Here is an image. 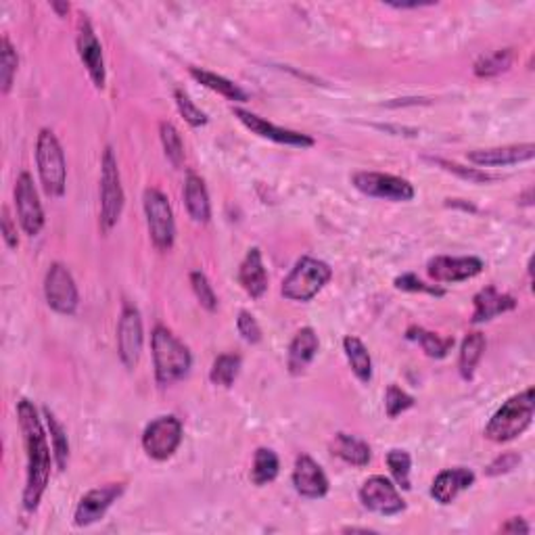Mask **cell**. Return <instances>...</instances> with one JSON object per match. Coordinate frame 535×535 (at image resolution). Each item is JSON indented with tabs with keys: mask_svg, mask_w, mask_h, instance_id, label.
<instances>
[{
	"mask_svg": "<svg viewBox=\"0 0 535 535\" xmlns=\"http://www.w3.org/2000/svg\"><path fill=\"white\" fill-rule=\"evenodd\" d=\"M239 282H241V287L245 289V293L249 297H253V300H260V297L266 293L268 272H266V268H263L262 252L257 247L249 249L245 260L241 262Z\"/></svg>",
	"mask_w": 535,
	"mask_h": 535,
	"instance_id": "603a6c76",
	"label": "cell"
},
{
	"mask_svg": "<svg viewBox=\"0 0 535 535\" xmlns=\"http://www.w3.org/2000/svg\"><path fill=\"white\" fill-rule=\"evenodd\" d=\"M124 212V189L114 149L107 147L101 163V231L109 233Z\"/></svg>",
	"mask_w": 535,
	"mask_h": 535,
	"instance_id": "8992f818",
	"label": "cell"
},
{
	"mask_svg": "<svg viewBox=\"0 0 535 535\" xmlns=\"http://www.w3.org/2000/svg\"><path fill=\"white\" fill-rule=\"evenodd\" d=\"M173 96H176V105H178L180 115H183L184 120L189 122L193 128L205 126V124H207V114H205V111H201L197 105H194V103L191 101V96L186 94L184 90L178 88L176 93H173Z\"/></svg>",
	"mask_w": 535,
	"mask_h": 535,
	"instance_id": "f35d334b",
	"label": "cell"
},
{
	"mask_svg": "<svg viewBox=\"0 0 535 535\" xmlns=\"http://www.w3.org/2000/svg\"><path fill=\"white\" fill-rule=\"evenodd\" d=\"M318 347H321V342H318L316 331L312 326H303L295 332L293 342L289 345V356H287V366L289 372L297 377V374H303L305 368L312 364V360L316 358Z\"/></svg>",
	"mask_w": 535,
	"mask_h": 535,
	"instance_id": "44dd1931",
	"label": "cell"
},
{
	"mask_svg": "<svg viewBox=\"0 0 535 535\" xmlns=\"http://www.w3.org/2000/svg\"><path fill=\"white\" fill-rule=\"evenodd\" d=\"M343 350L347 356V362H350L352 372L356 374L360 383H371L372 379V360L371 353H368L366 345L360 342L358 337H345L343 339Z\"/></svg>",
	"mask_w": 535,
	"mask_h": 535,
	"instance_id": "4316f807",
	"label": "cell"
},
{
	"mask_svg": "<svg viewBox=\"0 0 535 535\" xmlns=\"http://www.w3.org/2000/svg\"><path fill=\"white\" fill-rule=\"evenodd\" d=\"M153 366H155V379L162 387H168L176 381L184 379L193 366L191 350L173 335L168 326H155L151 335Z\"/></svg>",
	"mask_w": 535,
	"mask_h": 535,
	"instance_id": "7a4b0ae2",
	"label": "cell"
},
{
	"mask_svg": "<svg viewBox=\"0 0 535 535\" xmlns=\"http://www.w3.org/2000/svg\"><path fill=\"white\" fill-rule=\"evenodd\" d=\"M475 310H472V322L475 324H481V322H488L491 318H496L500 314H506V312H510L517 308V302H514V297L506 295V293H500V291L490 284V287H485L479 291L475 295Z\"/></svg>",
	"mask_w": 535,
	"mask_h": 535,
	"instance_id": "7402d4cb",
	"label": "cell"
},
{
	"mask_svg": "<svg viewBox=\"0 0 535 535\" xmlns=\"http://www.w3.org/2000/svg\"><path fill=\"white\" fill-rule=\"evenodd\" d=\"M485 352V335L483 332H469L464 337L462 347H461V356H458V371H461V377L464 381H471L472 374H475V368L479 364V360L483 358Z\"/></svg>",
	"mask_w": 535,
	"mask_h": 535,
	"instance_id": "83f0119b",
	"label": "cell"
},
{
	"mask_svg": "<svg viewBox=\"0 0 535 535\" xmlns=\"http://www.w3.org/2000/svg\"><path fill=\"white\" fill-rule=\"evenodd\" d=\"M332 270L326 262L316 257H302L293 270L282 281L281 293L289 302H310L321 293L324 284L331 281Z\"/></svg>",
	"mask_w": 535,
	"mask_h": 535,
	"instance_id": "277c9868",
	"label": "cell"
},
{
	"mask_svg": "<svg viewBox=\"0 0 535 535\" xmlns=\"http://www.w3.org/2000/svg\"><path fill=\"white\" fill-rule=\"evenodd\" d=\"M159 136H162L165 157L170 159L173 168H180L184 162V144L183 138H180V132L173 128V124L162 122V126H159Z\"/></svg>",
	"mask_w": 535,
	"mask_h": 535,
	"instance_id": "e575fe53",
	"label": "cell"
},
{
	"mask_svg": "<svg viewBox=\"0 0 535 535\" xmlns=\"http://www.w3.org/2000/svg\"><path fill=\"white\" fill-rule=\"evenodd\" d=\"M15 207H17V218L19 224L25 231V234L36 236L45 226V212L40 205L36 186L27 172L19 173L15 183Z\"/></svg>",
	"mask_w": 535,
	"mask_h": 535,
	"instance_id": "5bb4252c",
	"label": "cell"
},
{
	"mask_svg": "<svg viewBox=\"0 0 535 535\" xmlns=\"http://www.w3.org/2000/svg\"><path fill=\"white\" fill-rule=\"evenodd\" d=\"M45 419H46L48 435H51V446H53L54 462H57L59 471H65L67 461H69V441H67L65 429L57 421V416H54L48 408H45Z\"/></svg>",
	"mask_w": 535,
	"mask_h": 535,
	"instance_id": "f546056e",
	"label": "cell"
},
{
	"mask_svg": "<svg viewBox=\"0 0 535 535\" xmlns=\"http://www.w3.org/2000/svg\"><path fill=\"white\" fill-rule=\"evenodd\" d=\"M472 483H475V472L471 469L458 467L441 471L440 475L435 477L433 485H431V496H433L435 502L448 506L458 498V493L469 490Z\"/></svg>",
	"mask_w": 535,
	"mask_h": 535,
	"instance_id": "ffe728a7",
	"label": "cell"
},
{
	"mask_svg": "<svg viewBox=\"0 0 535 535\" xmlns=\"http://www.w3.org/2000/svg\"><path fill=\"white\" fill-rule=\"evenodd\" d=\"M353 186L360 193L368 194L374 199L385 201H412L414 186L406 178L393 176V173L381 172H358L353 173Z\"/></svg>",
	"mask_w": 535,
	"mask_h": 535,
	"instance_id": "30bf717a",
	"label": "cell"
},
{
	"mask_svg": "<svg viewBox=\"0 0 535 535\" xmlns=\"http://www.w3.org/2000/svg\"><path fill=\"white\" fill-rule=\"evenodd\" d=\"M143 318L138 308L126 303L122 310L120 324H117V353H120L122 364L132 371L136 368L143 353Z\"/></svg>",
	"mask_w": 535,
	"mask_h": 535,
	"instance_id": "8fae6325",
	"label": "cell"
},
{
	"mask_svg": "<svg viewBox=\"0 0 535 535\" xmlns=\"http://www.w3.org/2000/svg\"><path fill=\"white\" fill-rule=\"evenodd\" d=\"M500 531H502V533H530L531 530H530V525H527L523 519L514 517V519L509 520V523L500 527Z\"/></svg>",
	"mask_w": 535,
	"mask_h": 535,
	"instance_id": "f6af8a7d",
	"label": "cell"
},
{
	"mask_svg": "<svg viewBox=\"0 0 535 535\" xmlns=\"http://www.w3.org/2000/svg\"><path fill=\"white\" fill-rule=\"evenodd\" d=\"M17 419L24 433L25 456H27V479L24 490V509L34 512L43 500L48 479H51V446H48L43 422L38 419L36 408L32 401H17Z\"/></svg>",
	"mask_w": 535,
	"mask_h": 535,
	"instance_id": "6da1fadb",
	"label": "cell"
},
{
	"mask_svg": "<svg viewBox=\"0 0 535 535\" xmlns=\"http://www.w3.org/2000/svg\"><path fill=\"white\" fill-rule=\"evenodd\" d=\"M75 46H78V54L84 64L86 72L93 80L96 88L105 86L107 72H105V59H103V46L96 38L93 24L88 22L86 15H82L78 24V38H75Z\"/></svg>",
	"mask_w": 535,
	"mask_h": 535,
	"instance_id": "9a60e30c",
	"label": "cell"
},
{
	"mask_svg": "<svg viewBox=\"0 0 535 535\" xmlns=\"http://www.w3.org/2000/svg\"><path fill=\"white\" fill-rule=\"evenodd\" d=\"M184 205L191 218L197 224H205L212 218V203L210 194H207L203 178H199L197 173H189L184 183Z\"/></svg>",
	"mask_w": 535,
	"mask_h": 535,
	"instance_id": "cb8c5ba5",
	"label": "cell"
},
{
	"mask_svg": "<svg viewBox=\"0 0 535 535\" xmlns=\"http://www.w3.org/2000/svg\"><path fill=\"white\" fill-rule=\"evenodd\" d=\"M414 406V398L412 395H408L404 389H400L398 385H389L387 391H385V410H387V416L389 419H395V416H400L401 412H406Z\"/></svg>",
	"mask_w": 535,
	"mask_h": 535,
	"instance_id": "74e56055",
	"label": "cell"
},
{
	"mask_svg": "<svg viewBox=\"0 0 535 535\" xmlns=\"http://www.w3.org/2000/svg\"><path fill=\"white\" fill-rule=\"evenodd\" d=\"M51 6H53V9H54V11H57V13H59V17H65V15H67V13H69V5H59V3H53Z\"/></svg>",
	"mask_w": 535,
	"mask_h": 535,
	"instance_id": "7dc6e473",
	"label": "cell"
},
{
	"mask_svg": "<svg viewBox=\"0 0 535 535\" xmlns=\"http://www.w3.org/2000/svg\"><path fill=\"white\" fill-rule=\"evenodd\" d=\"M331 454L342 458L343 462L352 464V467H366L372 458L371 446L366 441L347 433L335 435V440L331 441Z\"/></svg>",
	"mask_w": 535,
	"mask_h": 535,
	"instance_id": "d4e9b609",
	"label": "cell"
},
{
	"mask_svg": "<svg viewBox=\"0 0 535 535\" xmlns=\"http://www.w3.org/2000/svg\"><path fill=\"white\" fill-rule=\"evenodd\" d=\"M236 329H239V335L245 339L247 343H260L262 342V329L257 324L255 318L249 314V312H239V318H236Z\"/></svg>",
	"mask_w": 535,
	"mask_h": 535,
	"instance_id": "60d3db41",
	"label": "cell"
},
{
	"mask_svg": "<svg viewBox=\"0 0 535 535\" xmlns=\"http://www.w3.org/2000/svg\"><path fill=\"white\" fill-rule=\"evenodd\" d=\"M406 337L410 339V342L421 343L422 352H425L429 358H435V360L446 358L448 352L451 350V345H454V339H441L440 335H435V332L421 329V326H410Z\"/></svg>",
	"mask_w": 535,
	"mask_h": 535,
	"instance_id": "f1b7e54d",
	"label": "cell"
},
{
	"mask_svg": "<svg viewBox=\"0 0 535 535\" xmlns=\"http://www.w3.org/2000/svg\"><path fill=\"white\" fill-rule=\"evenodd\" d=\"M233 114H234L236 120H239L247 130H252L253 134L268 138V141H272L276 144H287V147H297V149L314 147V138L312 136L302 134V132H295V130L274 126V124L266 122L263 117L252 114V111L234 107Z\"/></svg>",
	"mask_w": 535,
	"mask_h": 535,
	"instance_id": "4fadbf2b",
	"label": "cell"
},
{
	"mask_svg": "<svg viewBox=\"0 0 535 535\" xmlns=\"http://www.w3.org/2000/svg\"><path fill=\"white\" fill-rule=\"evenodd\" d=\"M535 155V147L531 143L527 144H510V147H496V149H477L469 153V162L481 168H498V165H514L530 162Z\"/></svg>",
	"mask_w": 535,
	"mask_h": 535,
	"instance_id": "d6986e66",
	"label": "cell"
},
{
	"mask_svg": "<svg viewBox=\"0 0 535 535\" xmlns=\"http://www.w3.org/2000/svg\"><path fill=\"white\" fill-rule=\"evenodd\" d=\"M191 75L194 80L199 82V84H203L205 88L213 90V93H218L224 96L228 101H234V103H245L249 96L245 90H243L239 84H234V82L222 78V75L213 74V72H207V69H201V67H191Z\"/></svg>",
	"mask_w": 535,
	"mask_h": 535,
	"instance_id": "484cf974",
	"label": "cell"
},
{
	"mask_svg": "<svg viewBox=\"0 0 535 535\" xmlns=\"http://www.w3.org/2000/svg\"><path fill=\"white\" fill-rule=\"evenodd\" d=\"M45 297L46 303L57 312V314L72 316L78 310L80 293L75 287V281L64 263L54 262L48 268L45 276Z\"/></svg>",
	"mask_w": 535,
	"mask_h": 535,
	"instance_id": "9c48e42d",
	"label": "cell"
},
{
	"mask_svg": "<svg viewBox=\"0 0 535 535\" xmlns=\"http://www.w3.org/2000/svg\"><path fill=\"white\" fill-rule=\"evenodd\" d=\"M360 502L364 509L383 514V517H395V514L406 510V502L400 496L398 488L383 475L366 479L362 490H360Z\"/></svg>",
	"mask_w": 535,
	"mask_h": 535,
	"instance_id": "7c38bea8",
	"label": "cell"
},
{
	"mask_svg": "<svg viewBox=\"0 0 535 535\" xmlns=\"http://www.w3.org/2000/svg\"><path fill=\"white\" fill-rule=\"evenodd\" d=\"M3 236H5V243L9 245L11 249H17L19 245V239H17V228L13 226V218L9 210H3Z\"/></svg>",
	"mask_w": 535,
	"mask_h": 535,
	"instance_id": "ee69618b",
	"label": "cell"
},
{
	"mask_svg": "<svg viewBox=\"0 0 535 535\" xmlns=\"http://www.w3.org/2000/svg\"><path fill=\"white\" fill-rule=\"evenodd\" d=\"M512 61H514L512 48H502V51H493L490 54L479 57L472 69H475V75H479V78H496V75L509 72Z\"/></svg>",
	"mask_w": 535,
	"mask_h": 535,
	"instance_id": "4dcf8cb0",
	"label": "cell"
},
{
	"mask_svg": "<svg viewBox=\"0 0 535 535\" xmlns=\"http://www.w3.org/2000/svg\"><path fill=\"white\" fill-rule=\"evenodd\" d=\"M17 65H19V57L13 48L11 40L3 36L0 40V84H3V94L11 93L13 80H15L17 74Z\"/></svg>",
	"mask_w": 535,
	"mask_h": 535,
	"instance_id": "836d02e7",
	"label": "cell"
},
{
	"mask_svg": "<svg viewBox=\"0 0 535 535\" xmlns=\"http://www.w3.org/2000/svg\"><path fill=\"white\" fill-rule=\"evenodd\" d=\"M239 372H241V356H236V353H222V356L213 360L210 379L213 385L228 389L234 385Z\"/></svg>",
	"mask_w": 535,
	"mask_h": 535,
	"instance_id": "d6a6232c",
	"label": "cell"
},
{
	"mask_svg": "<svg viewBox=\"0 0 535 535\" xmlns=\"http://www.w3.org/2000/svg\"><path fill=\"white\" fill-rule=\"evenodd\" d=\"M143 205L153 245L159 252H168L173 245V236H176V224H173V213L168 197L157 189H147L143 197Z\"/></svg>",
	"mask_w": 535,
	"mask_h": 535,
	"instance_id": "52a82bcc",
	"label": "cell"
},
{
	"mask_svg": "<svg viewBox=\"0 0 535 535\" xmlns=\"http://www.w3.org/2000/svg\"><path fill=\"white\" fill-rule=\"evenodd\" d=\"M183 443V422L176 416H159L143 433V448L153 461H168Z\"/></svg>",
	"mask_w": 535,
	"mask_h": 535,
	"instance_id": "ba28073f",
	"label": "cell"
},
{
	"mask_svg": "<svg viewBox=\"0 0 535 535\" xmlns=\"http://www.w3.org/2000/svg\"><path fill=\"white\" fill-rule=\"evenodd\" d=\"M535 398L533 387H527L525 391L512 395L509 401H504L498 408V412L491 416V421L485 427V437L493 443H506L517 440L530 429L533 421Z\"/></svg>",
	"mask_w": 535,
	"mask_h": 535,
	"instance_id": "3957f363",
	"label": "cell"
},
{
	"mask_svg": "<svg viewBox=\"0 0 535 535\" xmlns=\"http://www.w3.org/2000/svg\"><path fill=\"white\" fill-rule=\"evenodd\" d=\"M293 485L300 496L310 500L324 498L329 493V479H326L321 464L308 454L297 456L293 469Z\"/></svg>",
	"mask_w": 535,
	"mask_h": 535,
	"instance_id": "ac0fdd59",
	"label": "cell"
},
{
	"mask_svg": "<svg viewBox=\"0 0 535 535\" xmlns=\"http://www.w3.org/2000/svg\"><path fill=\"white\" fill-rule=\"evenodd\" d=\"M435 163H440V165H443V170H448V172H454V173H458V176H462V178H467V180H471V183H490V180H493L490 173H485V172H479L477 168H472V170H469V168H462V165H458V163H451V162H443V159H433Z\"/></svg>",
	"mask_w": 535,
	"mask_h": 535,
	"instance_id": "7bdbcfd3",
	"label": "cell"
},
{
	"mask_svg": "<svg viewBox=\"0 0 535 535\" xmlns=\"http://www.w3.org/2000/svg\"><path fill=\"white\" fill-rule=\"evenodd\" d=\"M279 456L274 454L272 450L260 448L253 456V469H252V479L255 485H266L272 483L276 477H279Z\"/></svg>",
	"mask_w": 535,
	"mask_h": 535,
	"instance_id": "1f68e13d",
	"label": "cell"
},
{
	"mask_svg": "<svg viewBox=\"0 0 535 535\" xmlns=\"http://www.w3.org/2000/svg\"><path fill=\"white\" fill-rule=\"evenodd\" d=\"M36 163L40 183L48 197H61L67 184V163L59 138L53 130H40L36 141Z\"/></svg>",
	"mask_w": 535,
	"mask_h": 535,
	"instance_id": "5b68a950",
	"label": "cell"
},
{
	"mask_svg": "<svg viewBox=\"0 0 535 535\" xmlns=\"http://www.w3.org/2000/svg\"><path fill=\"white\" fill-rule=\"evenodd\" d=\"M191 284L194 295H197L199 303L203 305L207 312H215L218 310V297H215V291L212 287V282L207 281V276L201 272V270H194L191 272Z\"/></svg>",
	"mask_w": 535,
	"mask_h": 535,
	"instance_id": "8d00e7d4",
	"label": "cell"
},
{
	"mask_svg": "<svg viewBox=\"0 0 535 535\" xmlns=\"http://www.w3.org/2000/svg\"><path fill=\"white\" fill-rule=\"evenodd\" d=\"M387 467L391 471L395 483L401 490H410V469H412V458L406 450H391L387 454Z\"/></svg>",
	"mask_w": 535,
	"mask_h": 535,
	"instance_id": "d590c367",
	"label": "cell"
},
{
	"mask_svg": "<svg viewBox=\"0 0 535 535\" xmlns=\"http://www.w3.org/2000/svg\"><path fill=\"white\" fill-rule=\"evenodd\" d=\"M389 6H393V9H421V6H431L433 3H419V0H414V3H387Z\"/></svg>",
	"mask_w": 535,
	"mask_h": 535,
	"instance_id": "bcb514c9",
	"label": "cell"
},
{
	"mask_svg": "<svg viewBox=\"0 0 535 535\" xmlns=\"http://www.w3.org/2000/svg\"><path fill=\"white\" fill-rule=\"evenodd\" d=\"M124 493V483H109L103 488L90 490L84 498L80 500L78 509L74 514V523L78 527H88L105 517V512L111 509V504L115 502Z\"/></svg>",
	"mask_w": 535,
	"mask_h": 535,
	"instance_id": "e0dca14e",
	"label": "cell"
},
{
	"mask_svg": "<svg viewBox=\"0 0 535 535\" xmlns=\"http://www.w3.org/2000/svg\"><path fill=\"white\" fill-rule=\"evenodd\" d=\"M520 462V456L517 451H504L502 456H498L488 469H485V475L490 477H498L504 475V472H510L512 469H517V464Z\"/></svg>",
	"mask_w": 535,
	"mask_h": 535,
	"instance_id": "b9f144b4",
	"label": "cell"
},
{
	"mask_svg": "<svg viewBox=\"0 0 535 535\" xmlns=\"http://www.w3.org/2000/svg\"><path fill=\"white\" fill-rule=\"evenodd\" d=\"M483 262L479 257L437 255L427 263V272L435 282H462L481 274Z\"/></svg>",
	"mask_w": 535,
	"mask_h": 535,
	"instance_id": "2e32d148",
	"label": "cell"
},
{
	"mask_svg": "<svg viewBox=\"0 0 535 535\" xmlns=\"http://www.w3.org/2000/svg\"><path fill=\"white\" fill-rule=\"evenodd\" d=\"M395 287L400 291H408V293H429L435 297H443L446 295V289L437 287V284H427L425 281H421L416 274H401L395 279Z\"/></svg>",
	"mask_w": 535,
	"mask_h": 535,
	"instance_id": "ab89813d",
	"label": "cell"
}]
</instances>
